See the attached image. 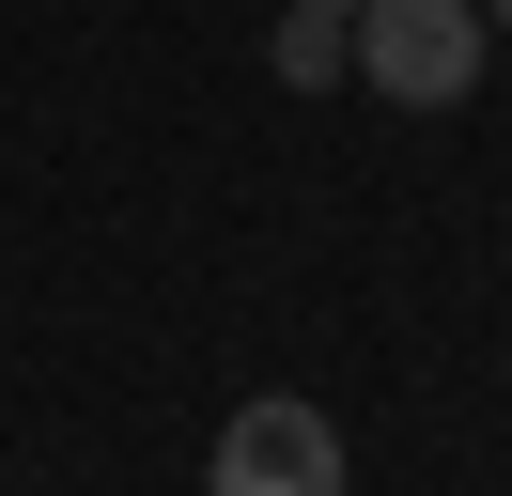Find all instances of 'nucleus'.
Returning a JSON list of instances; mask_svg holds the SVG:
<instances>
[{"instance_id":"1","label":"nucleus","mask_w":512,"mask_h":496,"mask_svg":"<svg viewBox=\"0 0 512 496\" xmlns=\"http://www.w3.org/2000/svg\"><path fill=\"white\" fill-rule=\"evenodd\" d=\"M357 16V78L388 93V109H466L481 93V0H342Z\"/></svg>"},{"instance_id":"2","label":"nucleus","mask_w":512,"mask_h":496,"mask_svg":"<svg viewBox=\"0 0 512 496\" xmlns=\"http://www.w3.org/2000/svg\"><path fill=\"white\" fill-rule=\"evenodd\" d=\"M218 496H342V419L295 403V388L233 403L218 419Z\"/></svg>"},{"instance_id":"3","label":"nucleus","mask_w":512,"mask_h":496,"mask_svg":"<svg viewBox=\"0 0 512 496\" xmlns=\"http://www.w3.org/2000/svg\"><path fill=\"white\" fill-rule=\"evenodd\" d=\"M342 62H357V16H342V0H295V16H280V78H295V93H326Z\"/></svg>"},{"instance_id":"4","label":"nucleus","mask_w":512,"mask_h":496,"mask_svg":"<svg viewBox=\"0 0 512 496\" xmlns=\"http://www.w3.org/2000/svg\"><path fill=\"white\" fill-rule=\"evenodd\" d=\"M481 31H512V0H481Z\"/></svg>"}]
</instances>
